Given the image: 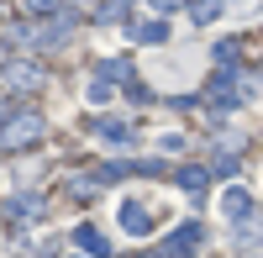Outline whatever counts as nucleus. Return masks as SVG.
<instances>
[{
	"label": "nucleus",
	"instance_id": "obj_13",
	"mask_svg": "<svg viewBox=\"0 0 263 258\" xmlns=\"http://www.w3.org/2000/svg\"><path fill=\"white\" fill-rule=\"evenodd\" d=\"M126 6H132V0H105V6H100V21H121Z\"/></svg>",
	"mask_w": 263,
	"mask_h": 258
},
{
	"label": "nucleus",
	"instance_id": "obj_12",
	"mask_svg": "<svg viewBox=\"0 0 263 258\" xmlns=\"http://www.w3.org/2000/svg\"><path fill=\"white\" fill-rule=\"evenodd\" d=\"M258 237H263V222H258V216H253V222H242V232H237V243H242V248H253Z\"/></svg>",
	"mask_w": 263,
	"mask_h": 258
},
{
	"label": "nucleus",
	"instance_id": "obj_7",
	"mask_svg": "<svg viewBox=\"0 0 263 258\" xmlns=\"http://www.w3.org/2000/svg\"><path fill=\"white\" fill-rule=\"evenodd\" d=\"M95 132H100L105 142H132V121H121V116H100Z\"/></svg>",
	"mask_w": 263,
	"mask_h": 258
},
{
	"label": "nucleus",
	"instance_id": "obj_16",
	"mask_svg": "<svg viewBox=\"0 0 263 258\" xmlns=\"http://www.w3.org/2000/svg\"><path fill=\"white\" fill-rule=\"evenodd\" d=\"M153 6H158V11H174V6H179V0H153Z\"/></svg>",
	"mask_w": 263,
	"mask_h": 258
},
{
	"label": "nucleus",
	"instance_id": "obj_14",
	"mask_svg": "<svg viewBox=\"0 0 263 258\" xmlns=\"http://www.w3.org/2000/svg\"><path fill=\"white\" fill-rule=\"evenodd\" d=\"M105 100H111V79H95L90 84V105H105Z\"/></svg>",
	"mask_w": 263,
	"mask_h": 258
},
{
	"label": "nucleus",
	"instance_id": "obj_11",
	"mask_svg": "<svg viewBox=\"0 0 263 258\" xmlns=\"http://www.w3.org/2000/svg\"><path fill=\"white\" fill-rule=\"evenodd\" d=\"M11 79L21 84V90H37V84H42V69H32V63H16V69H11Z\"/></svg>",
	"mask_w": 263,
	"mask_h": 258
},
{
	"label": "nucleus",
	"instance_id": "obj_4",
	"mask_svg": "<svg viewBox=\"0 0 263 258\" xmlns=\"http://www.w3.org/2000/svg\"><path fill=\"white\" fill-rule=\"evenodd\" d=\"M74 243H79L84 253H95V258H111V253H116L111 237H105V232H95V227H79V232H74Z\"/></svg>",
	"mask_w": 263,
	"mask_h": 258
},
{
	"label": "nucleus",
	"instance_id": "obj_1",
	"mask_svg": "<svg viewBox=\"0 0 263 258\" xmlns=\"http://www.w3.org/2000/svg\"><path fill=\"white\" fill-rule=\"evenodd\" d=\"M42 137V116L37 111H21V116H11L6 121V132H0V148H11V153H16V148H32Z\"/></svg>",
	"mask_w": 263,
	"mask_h": 258
},
{
	"label": "nucleus",
	"instance_id": "obj_6",
	"mask_svg": "<svg viewBox=\"0 0 263 258\" xmlns=\"http://www.w3.org/2000/svg\"><path fill=\"white\" fill-rule=\"evenodd\" d=\"M205 185H211L205 169H179V190H184L190 200H205Z\"/></svg>",
	"mask_w": 263,
	"mask_h": 258
},
{
	"label": "nucleus",
	"instance_id": "obj_8",
	"mask_svg": "<svg viewBox=\"0 0 263 258\" xmlns=\"http://www.w3.org/2000/svg\"><path fill=\"white\" fill-rule=\"evenodd\" d=\"M126 37L153 48V42H163V37H168V27H163V21H142V27H126Z\"/></svg>",
	"mask_w": 263,
	"mask_h": 258
},
{
	"label": "nucleus",
	"instance_id": "obj_9",
	"mask_svg": "<svg viewBox=\"0 0 263 258\" xmlns=\"http://www.w3.org/2000/svg\"><path fill=\"white\" fill-rule=\"evenodd\" d=\"M37 211H42V195H16V200L6 206V216H11V222H27V216H37Z\"/></svg>",
	"mask_w": 263,
	"mask_h": 258
},
{
	"label": "nucleus",
	"instance_id": "obj_3",
	"mask_svg": "<svg viewBox=\"0 0 263 258\" xmlns=\"http://www.w3.org/2000/svg\"><path fill=\"white\" fill-rule=\"evenodd\" d=\"M195 248H200V227H195V222H184V227L163 243V253H168V258H190Z\"/></svg>",
	"mask_w": 263,
	"mask_h": 258
},
{
	"label": "nucleus",
	"instance_id": "obj_10",
	"mask_svg": "<svg viewBox=\"0 0 263 258\" xmlns=\"http://www.w3.org/2000/svg\"><path fill=\"white\" fill-rule=\"evenodd\" d=\"M216 16H221V0H190V21L195 27H211Z\"/></svg>",
	"mask_w": 263,
	"mask_h": 258
},
{
	"label": "nucleus",
	"instance_id": "obj_5",
	"mask_svg": "<svg viewBox=\"0 0 263 258\" xmlns=\"http://www.w3.org/2000/svg\"><path fill=\"white\" fill-rule=\"evenodd\" d=\"M248 211H253V195H248V190H227V195H221V216H227V222H242Z\"/></svg>",
	"mask_w": 263,
	"mask_h": 258
},
{
	"label": "nucleus",
	"instance_id": "obj_17",
	"mask_svg": "<svg viewBox=\"0 0 263 258\" xmlns=\"http://www.w3.org/2000/svg\"><path fill=\"white\" fill-rule=\"evenodd\" d=\"M142 258H168V253H163V248H158V253H142Z\"/></svg>",
	"mask_w": 263,
	"mask_h": 258
},
{
	"label": "nucleus",
	"instance_id": "obj_15",
	"mask_svg": "<svg viewBox=\"0 0 263 258\" xmlns=\"http://www.w3.org/2000/svg\"><path fill=\"white\" fill-rule=\"evenodd\" d=\"M216 174H237V153H227V158L216 153Z\"/></svg>",
	"mask_w": 263,
	"mask_h": 258
},
{
	"label": "nucleus",
	"instance_id": "obj_2",
	"mask_svg": "<svg viewBox=\"0 0 263 258\" xmlns=\"http://www.w3.org/2000/svg\"><path fill=\"white\" fill-rule=\"evenodd\" d=\"M116 222L132 232V237H142V232L153 227V211L147 206H137V200H121V211H116Z\"/></svg>",
	"mask_w": 263,
	"mask_h": 258
}]
</instances>
